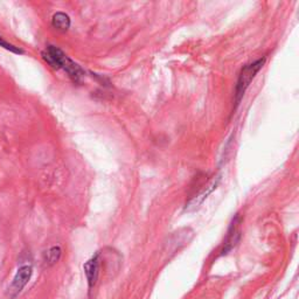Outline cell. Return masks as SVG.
I'll use <instances>...</instances> for the list:
<instances>
[{
	"label": "cell",
	"mask_w": 299,
	"mask_h": 299,
	"mask_svg": "<svg viewBox=\"0 0 299 299\" xmlns=\"http://www.w3.org/2000/svg\"><path fill=\"white\" fill-rule=\"evenodd\" d=\"M67 56L60 48L55 46H48L42 52V59L54 69H62L63 63L66 62Z\"/></svg>",
	"instance_id": "cell-4"
},
{
	"label": "cell",
	"mask_w": 299,
	"mask_h": 299,
	"mask_svg": "<svg viewBox=\"0 0 299 299\" xmlns=\"http://www.w3.org/2000/svg\"><path fill=\"white\" fill-rule=\"evenodd\" d=\"M99 269H101V255L99 253H96L91 259H89L83 265V270L85 278H87L88 289L91 291L97 284V280L99 277Z\"/></svg>",
	"instance_id": "cell-3"
},
{
	"label": "cell",
	"mask_w": 299,
	"mask_h": 299,
	"mask_svg": "<svg viewBox=\"0 0 299 299\" xmlns=\"http://www.w3.org/2000/svg\"><path fill=\"white\" fill-rule=\"evenodd\" d=\"M62 69L68 74V76L72 78L74 82H78L81 80V77L84 75L83 69L77 65L76 62H74L72 59L67 58L65 65H63Z\"/></svg>",
	"instance_id": "cell-7"
},
{
	"label": "cell",
	"mask_w": 299,
	"mask_h": 299,
	"mask_svg": "<svg viewBox=\"0 0 299 299\" xmlns=\"http://www.w3.org/2000/svg\"><path fill=\"white\" fill-rule=\"evenodd\" d=\"M70 24H72V21H70L69 16L63 12L55 13L53 18H52V25H53V27L55 29H58V31H61V32L68 31V28L70 27Z\"/></svg>",
	"instance_id": "cell-8"
},
{
	"label": "cell",
	"mask_w": 299,
	"mask_h": 299,
	"mask_svg": "<svg viewBox=\"0 0 299 299\" xmlns=\"http://www.w3.org/2000/svg\"><path fill=\"white\" fill-rule=\"evenodd\" d=\"M219 181H220L219 178L213 179V180L211 182H209V184L207 186H206L205 188L203 190H201V192L199 194H197V195L195 197H193V199L189 201V204L187 205L186 208L187 209H196V208H199L200 206L204 204V201L206 199H207L209 194H211L214 189H216V187H218V185H219Z\"/></svg>",
	"instance_id": "cell-5"
},
{
	"label": "cell",
	"mask_w": 299,
	"mask_h": 299,
	"mask_svg": "<svg viewBox=\"0 0 299 299\" xmlns=\"http://www.w3.org/2000/svg\"><path fill=\"white\" fill-rule=\"evenodd\" d=\"M61 256H62V249L60 248L59 245L52 246V248H49L46 253H44L43 255L44 263L52 267V265H55L58 263L60 259H61Z\"/></svg>",
	"instance_id": "cell-9"
},
{
	"label": "cell",
	"mask_w": 299,
	"mask_h": 299,
	"mask_svg": "<svg viewBox=\"0 0 299 299\" xmlns=\"http://www.w3.org/2000/svg\"><path fill=\"white\" fill-rule=\"evenodd\" d=\"M237 220L238 218L233 220V223L230 224L229 230H228L227 238L226 241H224V248L222 250V254H227L238 242V238H240V231H238Z\"/></svg>",
	"instance_id": "cell-6"
},
{
	"label": "cell",
	"mask_w": 299,
	"mask_h": 299,
	"mask_svg": "<svg viewBox=\"0 0 299 299\" xmlns=\"http://www.w3.org/2000/svg\"><path fill=\"white\" fill-rule=\"evenodd\" d=\"M33 276V267L31 264L21 265L11 282L9 289L6 290V299H16L20 294L26 285L29 283Z\"/></svg>",
	"instance_id": "cell-2"
},
{
	"label": "cell",
	"mask_w": 299,
	"mask_h": 299,
	"mask_svg": "<svg viewBox=\"0 0 299 299\" xmlns=\"http://www.w3.org/2000/svg\"><path fill=\"white\" fill-rule=\"evenodd\" d=\"M265 63V59H259L256 61H254L249 65L244 66L241 70L240 75H238L236 89H235V102L238 104L241 102L242 97L244 96L246 89L249 88L250 83H252L254 78H255L256 74L262 69V67Z\"/></svg>",
	"instance_id": "cell-1"
},
{
	"label": "cell",
	"mask_w": 299,
	"mask_h": 299,
	"mask_svg": "<svg viewBox=\"0 0 299 299\" xmlns=\"http://www.w3.org/2000/svg\"><path fill=\"white\" fill-rule=\"evenodd\" d=\"M0 47L6 48L7 51L13 52V53H17V54H24V51L20 49V48L16 47V46H13V44H11V43H9V42H6V41L4 40L2 36H0Z\"/></svg>",
	"instance_id": "cell-10"
}]
</instances>
